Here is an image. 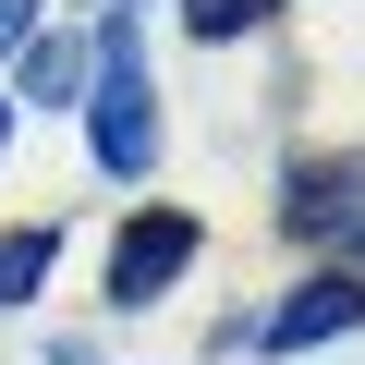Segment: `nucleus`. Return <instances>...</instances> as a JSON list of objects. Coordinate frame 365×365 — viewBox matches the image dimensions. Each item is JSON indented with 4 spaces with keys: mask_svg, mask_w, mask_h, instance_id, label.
I'll list each match as a JSON object with an SVG mask.
<instances>
[{
    "mask_svg": "<svg viewBox=\"0 0 365 365\" xmlns=\"http://www.w3.org/2000/svg\"><path fill=\"white\" fill-rule=\"evenodd\" d=\"M25 25H37V0H0V49H13V37H25Z\"/></svg>",
    "mask_w": 365,
    "mask_h": 365,
    "instance_id": "obj_8",
    "label": "nucleus"
},
{
    "mask_svg": "<svg viewBox=\"0 0 365 365\" xmlns=\"http://www.w3.org/2000/svg\"><path fill=\"white\" fill-rule=\"evenodd\" d=\"M0 134H13V110H0Z\"/></svg>",
    "mask_w": 365,
    "mask_h": 365,
    "instance_id": "obj_9",
    "label": "nucleus"
},
{
    "mask_svg": "<svg viewBox=\"0 0 365 365\" xmlns=\"http://www.w3.org/2000/svg\"><path fill=\"white\" fill-rule=\"evenodd\" d=\"M98 73H110V86H98V158L134 182V170L158 158V110H146V61H134V25H110V37H98Z\"/></svg>",
    "mask_w": 365,
    "mask_h": 365,
    "instance_id": "obj_1",
    "label": "nucleus"
},
{
    "mask_svg": "<svg viewBox=\"0 0 365 365\" xmlns=\"http://www.w3.org/2000/svg\"><path fill=\"white\" fill-rule=\"evenodd\" d=\"M73 73H86V49H73V37H61V49H37V73H25V86H37V98H61V86H73Z\"/></svg>",
    "mask_w": 365,
    "mask_h": 365,
    "instance_id": "obj_7",
    "label": "nucleus"
},
{
    "mask_svg": "<svg viewBox=\"0 0 365 365\" xmlns=\"http://www.w3.org/2000/svg\"><path fill=\"white\" fill-rule=\"evenodd\" d=\"M353 182H365L353 158H304L292 170V232H341L353 220Z\"/></svg>",
    "mask_w": 365,
    "mask_h": 365,
    "instance_id": "obj_4",
    "label": "nucleus"
},
{
    "mask_svg": "<svg viewBox=\"0 0 365 365\" xmlns=\"http://www.w3.org/2000/svg\"><path fill=\"white\" fill-rule=\"evenodd\" d=\"M49 256H61V232H0V304H25L49 280Z\"/></svg>",
    "mask_w": 365,
    "mask_h": 365,
    "instance_id": "obj_5",
    "label": "nucleus"
},
{
    "mask_svg": "<svg viewBox=\"0 0 365 365\" xmlns=\"http://www.w3.org/2000/svg\"><path fill=\"white\" fill-rule=\"evenodd\" d=\"M256 13H268V0H182V25H195V37H244Z\"/></svg>",
    "mask_w": 365,
    "mask_h": 365,
    "instance_id": "obj_6",
    "label": "nucleus"
},
{
    "mask_svg": "<svg viewBox=\"0 0 365 365\" xmlns=\"http://www.w3.org/2000/svg\"><path fill=\"white\" fill-rule=\"evenodd\" d=\"M329 329H365V280H304V292L268 317V353H304V341H329Z\"/></svg>",
    "mask_w": 365,
    "mask_h": 365,
    "instance_id": "obj_3",
    "label": "nucleus"
},
{
    "mask_svg": "<svg viewBox=\"0 0 365 365\" xmlns=\"http://www.w3.org/2000/svg\"><path fill=\"white\" fill-rule=\"evenodd\" d=\"M182 268H195V220H182V207H146V220L110 244V304H158Z\"/></svg>",
    "mask_w": 365,
    "mask_h": 365,
    "instance_id": "obj_2",
    "label": "nucleus"
}]
</instances>
